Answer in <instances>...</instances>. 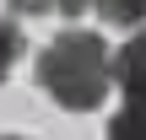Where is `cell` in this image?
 I'll use <instances>...</instances> for the list:
<instances>
[{
	"instance_id": "obj_1",
	"label": "cell",
	"mask_w": 146,
	"mask_h": 140,
	"mask_svg": "<svg viewBox=\"0 0 146 140\" xmlns=\"http://www.w3.org/2000/svg\"><path fill=\"white\" fill-rule=\"evenodd\" d=\"M33 76H38V86H43L65 113H92V108H103V97H108V86H114V54H108L103 32H92V27H65V32H54V43L38 54Z\"/></svg>"
},
{
	"instance_id": "obj_2",
	"label": "cell",
	"mask_w": 146,
	"mask_h": 140,
	"mask_svg": "<svg viewBox=\"0 0 146 140\" xmlns=\"http://www.w3.org/2000/svg\"><path fill=\"white\" fill-rule=\"evenodd\" d=\"M114 81H119L130 108H146V27L114 54Z\"/></svg>"
},
{
	"instance_id": "obj_3",
	"label": "cell",
	"mask_w": 146,
	"mask_h": 140,
	"mask_svg": "<svg viewBox=\"0 0 146 140\" xmlns=\"http://www.w3.org/2000/svg\"><path fill=\"white\" fill-rule=\"evenodd\" d=\"M92 11L114 27H146V0H92Z\"/></svg>"
},
{
	"instance_id": "obj_4",
	"label": "cell",
	"mask_w": 146,
	"mask_h": 140,
	"mask_svg": "<svg viewBox=\"0 0 146 140\" xmlns=\"http://www.w3.org/2000/svg\"><path fill=\"white\" fill-rule=\"evenodd\" d=\"M108 140H146V108H119V119L108 124Z\"/></svg>"
},
{
	"instance_id": "obj_5",
	"label": "cell",
	"mask_w": 146,
	"mask_h": 140,
	"mask_svg": "<svg viewBox=\"0 0 146 140\" xmlns=\"http://www.w3.org/2000/svg\"><path fill=\"white\" fill-rule=\"evenodd\" d=\"M22 49H27V43H22V27H16V22H5V16H0V81H5V76H11V65H16V59H22Z\"/></svg>"
},
{
	"instance_id": "obj_6",
	"label": "cell",
	"mask_w": 146,
	"mask_h": 140,
	"mask_svg": "<svg viewBox=\"0 0 146 140\" xmlns=\"http://www.w3.org/2000/svg\"><path fill=\"white\" fill-rule=\"evenodd\" d=\"M11 11H16V16H49L54 0H11Z\"/></svg>"
},
{
	"instance_id": "obj_7",
	"label": "cell",
	"mask_w": 146,
	"mask_h": 140,
	"mask_svg": "<svg viewBox=\"0 0 146 140\" xmlns=\"http://www.w3.org/2000/svg\"><path fill=\"white\" fill-rule=\"evenodd\" d=\"M81 11H92V0H54V16H65V22H76Z\"/></svg>"
},
{
	"instance_id": "obj_8",
	"label": "cell",
	"mask_w": 146,
	"mask_h": 140,
	"mask_svg": "<svg viewBox=\"0 0 146 140\" xmlns=\"http://www.w3.org/2000/svg\"><path fill=\"white\" fill-rule=\"evenodd\" d=\"M0 140H27V135H0Z\"/></svg>"
}]
</instances>
